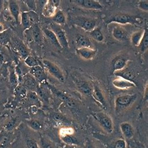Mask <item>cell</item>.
<instances>
[{
	"label": "cell",
	"mask_w": 148,
	"mask_h": 148,
	"mask_svg": "<svg viewBox=\"0 0 148 148\" xmlns=\"http://www.w3.org/2000/svg\"><path fill=\"white\" fill-rule=\"evenodd\" d=\"M144 32H145V30H141L132 33L130 38L131 43L134 46L138 47L140 42H141L143 38Z\"/></svg>",
	"instance_id": "cell-23"
},
{
	"label": "cell",
	"mask_w": 148,
	"mask_h": 148,
	"mask_svg": "<svg viewBox=\"0 0 148 148\" xmlns=\"http://www.w3.org/2000/svg\"><path fill=\"white\" fill-rule=\"evenodd\" d=\"M95 117L101 126L108 134H111L113 131V121L108 114L103 112H98L95 114Z\"/></svg>",
	"instance_id": "cell-3"
},
{
	"label": "cell",
	"mask_w": 148,
	"mask_h": 148,
	"mask_svg": "<svg viewBox=\"0 0 148 148\" xmlns=\"http://www.w3.org/2000/svg\"><path fill=\"white\" fill-rule=\"evenodd\" d=\"M91 95L93 97V98L101 104V106L103 108H106L107 104L106 99H105L103 92L101 89L99 87V86L96 84H92V91Z\"/></svg>",
	"instance_id": "cell-10"
},
{
	"label": "cell",
	"mask_w": 148,
	"mask_h": 148,
	"mask_svg": "<svg viewBox=\"0 0 148 148\" xmlns=\"http://www.w3.org/2000/svg\"><path fill=\"white\" fill-rule=\"evenodd\" d=\"M76 53L82 59L89 60L95 56L96 50L92 48H79L76 49Z\"/></svg>",
	"instance_id": "cell-13"
},
{
	"label": "cell",
	"mask_w": 148,
	"mask_h": 148,
	"mask_svg": "<svg viewBox=\"0 0 148 148\" xmlns=\"http://www.w3.org/2000/svg\"><path fill=\"white\" fill-rule=\"evenodd\" d=\"M77 87L79 91L84 95H91L92 84L86 81L80 80L77 83Z\"/></svg>",
	"instance_id": "cell-16"
},
{
	"label": "cell",
	"mask_w": 148,
	"mask_h": 148,
	"mask_svg": "<svg viewBox=\"0 0 148 148\" xmlns=\"http://www.w3.org/2000/svg\"><path fill=\"white\" fill-rule=\"evenodd\" d=\"M41 146L42 148H55L53 145H51V144L47 141H46L44 139H41Z\"/></svg>",
	"instance_id": "cell-38"
},
{
	"label": "cell",
	"mask_w": 148,
	"mask_h": 148,
	"mask_svg": "<svg viewBox=\"0 0 148 148\" xmlns=\"http://www.w3.org/2000/svg\"><path fill=\"white\" fill-rule=\"evenodd\" d=\"M112 36L119 41H126L128 40V34L126 31L121 26L118 25L112 28Z\"/></svg>",
	"instance_id": "cell-11"
},
{
	"label": "cell",
	"mask_w": 148,
	"mask_h": 148,
	"mask_svg": "<svg viewBox=\"0 0 148 148\" xmlns=\"http://www.w3.org/2000/svg\"><path fill=\"white\" fill-rule=\"evenodd\" d=\"M143 22V19L141 18L138 16H132L127 14L118 13L116 14L110 18L108 24L111 23H117L119 25H139Z\"/></svg>",
	"instance_id": "cell-2"
},
{
	"label": "cell",
	"mask_w": 148,
	"mask_h": 148,
	"mask_svg": "<svg viewBox=\"0 0 148 148\" xmlns=\"http://www.w3.org/2000/svg\"><path fill=\"white\" fill-rule=\"evenodd\" d=\"M18 51L23 59L25 60L28 56H29V49L26 47V45L23 44V42L19 43L18 46Z\"/></svg>",
	"instance_id": "cell-29"
},
{
	"label": "cell",
	"mask_w": 148,
	"mask_h": 148,
	"mask_svg": "<svg viewBox=\"0 0 148 148\" xmlns=\"http://www.w3.org/2000/svg\"><path fill=\"white\" fill-rule=\"evenodd\" d=\"M0 148H6V145L5 144H1L0 145Z\"/></svg>",
	"instance_id": "cell-45"
},
{
	"label": "cell",
	"mask_w": 148,
	"mask_h": 148,
	"mask_svg": "<svg viewBox=\"0 0 148 148\" xmlns=\"http://www.w3.org/2000/svg\"><path fill=\"white\" fill-rule=\"evenodd\" d=\"M29 73L35 79L39 81L40 82L42 83L46 81V76L45 69L40 65H38L33 68H30Z\"/></svg>",
	"instance_id": "cell-12"
},
{
	"label": "cell",
	"mask_w": 148,
	"mask_h": 148,
	"mask_svg": "<svg viewBox=\"0 0 148 148\" xmlns=\"http://www.w3.org/2000/svg\"><path fill=\"white\" fill-rule=\"evenodd\" d=\"M25 63L30 68H33L34 66L40 65L38 63V61L35 58L32 56H28L26 59H25Z\"/></svg>",
	"instance_id": "cell-32"
},
{
	"label": "cell",
	"mask_w": 148,
	"mask_h": 148,
	"mask_svg": "<svg viewBox=\"0 0 148 148\" xmlns=\"http://www.w3.org/2000/svg\"><path fill=\"white\" fill-rule=\"evenodd\" d=\"M26 123L31 129L34 131H40L42 128V123L36 119H29Z\"/></svg>",
	"instance_id": "cell-28"
},
{
	"label": "cell",
	"mask_w": 148,
	"mask_h": 148,
	"mask_svg": "<svg viewBox=\"0 0 148 148\" xmlns=\"http://www.w3.org/2000/svg\"><path fill=\"white\" fill-rule=\"evenodd\" d=\"M114 75L116 77H121L124 79L133 81V79L135 78V74L130 70H127L126 68L124 69L121 71L118 72H115ZM134 82V81H133Z\"/></svg>",
	"instance_id": "cell-21"
},
{
	"label": "cell",
	"mask_w": 148,
	"mask_h": 148,
	"mask_svg": "<svg viewBox=\"0 0 148 148\" xmlns=\"http://www.w3.org/2000/svg\"><path fill=\"white\" fill-rule=\"evenodd\" d=\"M24 85L25 87L32 89L36 87V79L33 76L26 77L24 78Z\"/></svg>",
	"instance_id": "cell-30"
},
{
	"label": "cell",
	"mask_w": 148,
	"mask_h": 148,
	"mask_svg": "<svg viewBox=\"0 0 148 148\" xmlns=\"http://www.w3.org/2000/svg\"><path fill=\"white\" fill-rule=\"evenodd\" d=\"M59 1L57 0H51L46 1L42 7V14L46 17H53L56 13L58 6L59 5Z\"/></svg>",
	"instance_id": "cell-8"
},
{
	"label": "cell",
	"mask_w": 148,
	"mask_h": 148,
	"mask_svg": "<svg viewBox=\"0 0 148 148\" xmlns=\"http://www.w3.org/2000/svg\"><path fill=\"white\" fill-rule=\"evenodd\" d=\"M8 38V34L5 32H2L0 33V42H2L5 41Z\"/></svg>",
	"instance_id": "cell-40"
},
{
	"label": "cell",
	"mask_w": 148,
	"mask_h": 148,
	"mask_svg": "<svg viewBox=\"0 0 148 148\" xmlns=\"http://www.w3.org/2000/svg\"><path fill=\"white\" fill-rule=\"evenodd\" d=\"M53 20L58 25H64L66 23V16L61 10H58L53 17Z\"/></svg>",
	"instance_id": "cell-25"
},
{
	"label": "cell",
	"mask_w": 148,
	"mask_h": 148,
	"mask_svg": "<svg viewBox=\"0 0 148 148\" xmlns=\"http://www.w3.org/2000/svg\"><path fill=\"white\" fill-rule=\"evenodd\" d=\"M24 2L27 8L29 9V11H35L36 12L37 10L36 1H34V0H26V1H24Z\"/></svg>",
	"instance_id": "cell-33"
},
{
	"label": "cell",
	"mask_w": 148,
	"mask_h": 148,
	"mask_svg": "<svg viewBox=\"0 0 148 148\" xmlns=\"http://www.w3.org/2000/svg\"><path fill=\"white\" fill-rule=\"evenodd\" d=\"M53 118L54 120L58 121H63L66 120L64 117L60 113H55L53 115Z\"/></svg>",
	"instance_id": "cell-39"
},
{
	"label": "cell",
	"mask_w": 148,
	"mask_h": 148,
	"mask_svg": "<svg viewBox=\"0 0 148 148\" xmlns=\"http://www.w3.org/2000/svg\"><path fill=\"white\" fill-rule=\"evenodd\" d=\"M61 139L62 140V141L63 143L67 144V145H78V141L77 139L73 137L71 135H69V134H64L63 136H61Z\"/></svg>",
	"instance_id": "cell-27"
},
{
	"label": "cell",
	"mask_w": 148,
	"mask_h": 148,
	"mask_svg": "<svg viewBox=\"0 0 148 148\" xmlns=\"http://www.w3.org/2000/svg\"><path fill=\"white\" fill-rule=\"evenodd\" d=\"M27 148H40L38 143L34 139L29 138L26 140Z\"/></svg>",
	"instance_id": "cell-35"
},
{
	"label": "cell",
	"mask_w": 148,
	"mask_h": 148,
	"mask_svg": "<svg viewBox=\"0 0 148 148\" xmlns=\"http://www.w3.org/2000/svg\"><path fill=\"white\" fill-rule=\"evenodd\" d=\"M138 7L139 10L143 11H148V1L147 0H141L138 3Z\"/></svg>",
	"instance_id": "cell-34"
},
{
	"label": "cell",
	"mask_w": 148,
	"mask_h": 148,
	"mask_svg": "<svg viewBox=\"0 0 148 148\" xmlns=\"http://www.w3.org/2000/svg\"><path fill=\"white\" fill-rule=\"evenodd\" d=\"M42 64H43L45 69L47 70L51 75H52L61 82H64L65 77L64 76V74L62 72L61 69L56 64L47 60H44L42 61Z\"/></svg>",
	"instance_id": "cell-4"
},
{
	"label": "cell",
	"mask_w": 148,
	"mask_h": 148,
	"mask_svg": "<svg viewBox=\"0 0 148 148\" xmlns=\"http://www.w3.org/2000/svg\"><path fill=\"white\" fill-rule=\"evenodd\" d=\"M129 60L123 56H116L111 62V66L113 72H118L125 69L127 65Z\"/></svg>",
	"instance_id": "cell-9"
},
{
	"label": "cell",
	"mask_w": 148,
	"mask_h": 148,
	"mask_svg": "<svg viewBox=\"0 0 148 148\" xmlns=\"http://www.w3.org/2000/svg\"><path fill=\"white\" fill-rule=\"evenodd\" d=\"M112 84L114 88L121 90H128L136 87V85L133 81L124 79L121 77H116L112 81Z\"/></svg>",
	"instance_id": "cell-7"
},
{
	"label": "cell",
	"mask_w": 148,
	"mask_h": 148,
	"mask_svg": "<svg viewBox=\"0 0 148 148\" xmlns=\"http://www.w3.org/2000/svg\"><path fill=\"white\" fill-rule=\"evenodd\" d=\"M3 31H4V26L1 24V23H0V33L3 32Z\"/></svg>",
	"instance_id": "cell-43"
},
{
	"label": "cell",
	"mask_w": 148,
	"mask_h": 148,
	"mask_svg": "<svg viewBox=\"0 0 148 148\" xmlns=\"http://www.w3.org/2000/svg\"><path fill=\"white\" fill-rule=\"evenodd\" d=\"M138 48H139L140 51H141V52L142 53H145L147 50V48H148V32H147V29L146 30H145L143 38L138 46Z\"/></svg>",
	"instance_id": "cell-24"
},
{
	"label": "cell",
	"mask_w": 148,
	"mask_h": 148,
	"mask_svg": "<svg viewBox=\"0 0 148 148\" xmlns=\"http://www.w3.org/2000/svg\"><path fill=\"white\" fill-rule=\"evenodd\" d=\"M73 2L84 9L99 10L103 8L102 4L99 1L96 0H75Z\"/></svg>",
	"instance_id": "cell-6"
},
{
	"label": "cell",
	"mask_w": 148,
	"mask_h": 148,
	"mask_svg": "<svg viewBox=\"0 0 148 148\" xmlns=\"http://www.w3.org/2000/svg\"><path fill=\"white\" fill-rule=\"evenodd\" d=\"M85 148H95V147L92 145V143L90 141H88L86 142V143Z\"/></svg>",
	"instance_id": "cell-41"
},
{
	"label": "cell",
	"mask_w": 148,
	"mask_h": 148,
	"mask_svg": "<svg viewBox=\"0 0 148 148\" xmlns=\"http://www.w3.org/2000/svg\"><path fill=\"white\" fill-rule=\"evenodd\" d=\"M9 10L11 16L13 17L17 23H19V17L21 16L20 8L16 1H13V0L9 1Z\"/></svg>",
	"instance_id": "cell-15"
},
{
	"label": "cell",
	"mask_w": 148,
	"mask_h": 148,
	"mask_svg": "<svg viewBox=\"0 0 148 148\" xmlns=\"http://www.w3.org/2000/svg\"><path fill=\"white\" fill-rule=\"evenodd\" d=\"M28 14L32 25L33 26L34 25H37L39 22V16L36 12L29 11H28Z\"/></svg>",
	"instance_id": "cell-31"
},
{
	"label": "cell",
	"mask_w": 148,
	"mask_h": 148,
	"mask_svg": "<svg viewBox=\"0 0 148 148\" xmlns=\"http://www.w3.org/2000/svg\"><path fill=\"white\" fill-rule=\"evenodd\" d=\"M121 131L124 138L127 139H131L134 135V130L131 124L128 122H123L119 125Z\"/></svg>",
	"instance_id": "cell-14"
},
{
	"label": "cell",
	"mask_w": 148,
	"mask_h": 148,
	"mask_svg": "<svg viewBox=\"0 0 148 148\" xmlns=\"http://www.w3.org/2000/svg\"><path fill=\"white\" fill-rule=\"evenodd\" d=\"M3 1H1V0H0V12L1 11V10L3 8Z\"/></svg>",
	"instance_id": "cell-44"
},
{
	"label": "cell",
	"mask_w": 148,
	"mask_h": 148,
	"mask_svg": "<svg viewBox=\"0 0 148 148\" xmlns=\"http://www.w3.org/2000/svg\"><path fill=\"white\" fill-rule=\"evenodd\" d=\"M126 142L124 139H118L115 142L114 148H126Z\"/></svg>",
	"instance_id": "cell-36"
},
{
	"label": "cell",
	"mask_w": 148,
	"mask_h": 148,
	"mask_svg": "<svg viewBox=\"0 0 148 148\" xmlns=\"http://www.w3.org/2000/svg\"><path fill=\"white\" fill-rule=\"evenodd\" d=\"M138 98V95L135 94H126L117 96L114 100V111L117 114L125 111L131 107Z\"/></svg>",
	"instance_id": "cell-1"
},
{
	"label": "cell",
	"mask_w": 148,
	"mask_h": 148,
	"mask_svg": "<svg viewBox=\"0 0 148 148\" xmlns=\"http://www.w3.org/2000/svg\"><path fill=\"white\" fill-rule=\"evenodd\" d=\"M75 42L76 46L79 48H91V40L87 36L82 34H77L76 37Z\"/></svg>",
	"instance_id": "cell-17"
},
{
	"label": "cell",
	"mask_w": 148,
	"mask_h": 148,
	"mask_svg": "<svg viewBox=\"0 0 148 148\" xmlns=\"http://www.w3.org/2000/svg\"><path fill=\"white\" fill-rule=\"evenodd\" d=\"M89 33L90 37L96 41L103 42L104 40V35L102 32H101V28H95Z\"/></svg>",
	"instance_id": "cell-22"
},
{
	"label": "cell",
	"mask_w": 148,
	"mask_h": 148,
	"mask_svg": "<svg viewBox=\"0 0 148 148\" xmlns=\"http://www.w3.org/2000/svg\"><path fill=\"white\" fill-rule=\"evenodd\" d=\"M18 79L16 72H15V71L11 72V74H10V83L12 85L16 84L18 83Z\"/></svg>",
	"instance_id": "cell-37"
},
{
	"label": "cell",
	"mask_w": 148,
	"mask_h": 148,
	"mask_svg": "<svg viewBox=\"0 0 148 148\" xmlns=\"http://www.w3.org/2000/svg\"><path fill=\"white\" fill-rule=\"evenodd\" d=\"M42 32L45 34V36L47 38L49 41L51 42V43L53 45H54L55 47H56L58 49L61 48L59 42H58V39L56 36V34L53 30L48 29V28H45V29H42Z\"/></svg>",
	"instance_id": "cell-18"
},
{
	"label": "cell",
	"mask_w": 148,
	"mask_h": 148,
	"mask_svg": "<svg viewBox=\"0 0 148 148\" xmlns=\"http://www.w3.org/2000/svg\"><path fill=\"white\" fill-rule=\"evenodd\" d=\"M21 23L25 29H29L32 26L31 22L29 21V19L28 17V11L27 12H23L21 13Z\"/></svg>",
	"instance_id": "cell-26"
},
{
	"label": "cell",
	"mask_w": 148,
	"mask_h": 148,
	"mask_svg": "<svg viewBox=\"0 0 148 148\" xmlns=\"http://www.w3.org/2000/svg\"><path fill=\"white\" fill-rule=\"evenodd\" d=\"M54 33H55V34H56V36L58 39V42H59L61 47L63 48H68V47H69L68 40L66 33L64 31L59 28V29H57L55 31Z\"/></svg>",
	"instance_id": "cell-19"
},
{
	"label": "cell",
	"mask_w": 148,
	"mask_h": 148,
	"mask_svg": "<svg viewBox=\"0 0 148 148\" xmlns=\"http://www.w3.org/2000/svg\"><path fill=\"white\" fill-rule=\"evenodd\" d=\"M75 24L80 27L81 29L89 32L96 28L97 21L96 19L91 18L79 16L75 19Z\"/></svg>",
	"instance_id": "cell-5"
},
{
	"label": "cell",
	"mask_w": 148,
	"mask_h": 148,
	"mask_svg": "<svg viewBox=\"0 0 148 148\" xmlns=\"http://www.w3.org/2000/svg\"><path fill=\"white\" fill-rule=\"evenodd\" d=\"M134 148H146L145 146L143 145H142L141 144H137V145H136Z\"/></svg>",
	"instance_id": "cell-42"
},
{
	"label": "cell",
	"mask_w": 148,
	"mask_h": 148,
	"mask_svg": "<svg viewBox=\"0 0 148 148\" xmlns=\"http://www.w3.org/2000/svg\"><path fill=\"white\" fill-rule=\"evenodd\" d=\"M29 31L31 32L32 37L35 42H38V43H40V42L42 41V33L41 29L40 28V27H39L38 24L33 25L29 28Z\"/></svg>",
	"instance_id": "cell-20"
}]
</instances>
